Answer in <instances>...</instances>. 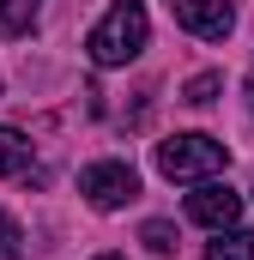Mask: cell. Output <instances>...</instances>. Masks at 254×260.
I'll return each instance as SVG.
<instances>
[{
  "instance_id": "6da1fadb",
  "label": "cell",
  "mask_w": 254,
  "mask_h": 260,
  "mask_svg": "<svg viewBox=\"0 0 254 260\" xmlns=\"http://www.w3.org/2000/svg\"><path fill=\"white\" fill-rule=\"evenodd\" d=\"M145 37H151L145 6H139V0H115V6L103 12V24L85 37V49H91V61H97V67H127L139 49H145Z\"/></svg>"
},
{
  "instance_id": "7a4b0ae2",
  "label": "cell",
  "mask_w": 254,
  "mask_h": 260,
  "mask_svg": "<svg viewBox=\"0 0 254 260\" xmlns=\"http://www.w3.org/2000/svg\"><path fill=\"white\" fill-rule=\"evenodd\" d=\"M224 164H230V145H218L212 133H176L157 145V170L170 182H212Z\"/></svg>"
},
{
  "instance_id": "3957f363",
  "label": "cell",
  "mask_w": 254,
  "mask_h": 260,
  "mask_svg": "<svg viewBox=\"0 0 254 260\" xmlns=\"http://www.w3.org/2000/svg\"><path fill=\"white\" fill-rule=\"evenodd\" d=\"M79 194L91 200L97 212H115V206H127V200H139V176H133V164H91L85 176H79Z\"/></svg>"
},
{
  "instance_id": "277c9868",
  "label": "cell",
  "mask_w": 254,
  "mask_h": 260,
  "mask_svg": "<svg viewBox=\"0 0 254 260\" xmlns=\"http://www.w3.org/2000/svg\"><path fill=\"white\" fill-rule=\"evenodd\" d=\"M170 18L182 30H194V37H206V43H224L236 30V6L230 0H170Z\"/></svg>"
},
{
  "instance_id": "5b68a950",
  "label": "cell",
  "mask_w": 254,
  "mask_h": 260,
  "mask_svg": "<svg viewBox=\"0 0 254 260\" xmlns=\"http://www.w3.org/2000/svg\"><path fill=\"white\" fill-rule=\"evenodd\" d=\"M236 212H242V194H230L224 182H200V188L188 194V218H194V224L230 230V224H236Z\"/></svg>"
},
{
  "instance_id": "8992f818",
  "label": "cell",
  "mask_w": 254,
  "mask_h": 260,
  "mask_svg": "<svg viewBox=\"0 0 254 260\" xmlns=\"http://www.w3.org/2000/svg\"><path fill=\"white\" fill-rule=\"evenodd\" d=\"M206 260H254V230H218L212 242H206Z\"/></svg>"
},
{
  "instance_id": "52a82bcc",
  "label": "cell",
  "mask_w": 254,
  "mask_h": 260,
  "mask_svg": "<svg viewBox=\"0 0 254 260\" xmlns=\"http://www.w3.org/2000/svg\"><path fill=\"white\" fill-rule=\"evenodd\" d=\"M30 170V139L18 127H0V176H24Z\"/></svg>"
},
{
  "instance_id": "ba28073f",
  "label": "cell",
  "mask_w": 254,
  "mask_h": 260,
  "mask_svg": "<svg viewBox=\"0 0 254 260\" xmlns=\"http://www.w3.org/2000/svg\"><path fill=\"white\" fill-rule=\"evenodd\" d=\"M37 12H43V0H0V37L30 30V24H37Z\"/></svg>"
},
{
  "instance_id": "9c48e42d",
  "label": "cell",
  "mask_w": 254,
  "mask_h": 260,
  "mask_svg": "<svg viewBox=\"0 0 254 260\" xmlns=\"http://www.w3.org/2000/svg\"><path fill=\"white\" fill-rule=\"evenodd\" d=\"M218 91H224V79H218V73H194L188 91H182V103H194V109H212V103H218Z\"/></svg>"
},
{
  "instance_id": "30bf717a",
  "label": "cell",
  "mask_w": 254,
  "mask_h": 260,
  "mask_svg": "<svg viewBox=\"0 0 254 260\" xmlns=\"http://www.w3.org/2000/svg\"><path fill=\"white\" fill-rule=\"evenodd\" d=\"M139 242H145L151 254H176V224H170V218H151V224L139 230Z\"/></svg>"
},
{
  "instance_id": "8fae6325",
  "label": "cell",
  "mask_w": 254,
  "mask_h": 260,
  "mask_svg": "<svg viewBox=\"0 0 254 260\" xmlns=\"http://www.w3.org/2000/svg\"><path fill=\"white\" fill-rule=\"evenodd\" d=\"M0 260H24V230L12 212H0Z\"/></svg>"
},
{
  "instance_id": "7c38bea8",
  "label": "cell",
  "mask_w": 254,
  "mask_h": 260,
  "mask_svg": "<svg viewBox=\"0 0 254 260\" xmlns=\"http://www.w3.org/2000/svg\"><path fill=\"white\" fill-rule=\"evenodd\" d=\"M242 97H248V115H254V79H248V85H242Z\"/></svg>"
},
{
  "instance_id": "4fadbf2b",
  "label": "cell",
  "mask_w": 254,
  "mask_h": 260,
  "mask_svg": "<svg viewBox=\"0 0 254 260\" xmlns=\"http://www.w3.org/2000/svg\"><path fill=\"white\" fill-rule=\"evenodd\" d=\"M97 260H121V254H97Z\"/></svg>"
}]
</instances>
